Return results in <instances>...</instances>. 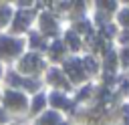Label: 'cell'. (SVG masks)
<instances>
[{"mask_svg": "<svg viewBox=\"0 0 129 125\" xmlns=\"http://www.w3.org/2000/svg\"><path fill=\"white\" fill-rule=\"evenodd\" d=\"M113 67H115V54H113V52H109V54H107V69L111 71Z\"/></svg>", "mask_w": 129, "mask_h": 125, "instance_id": "3957f363", "label": "cell"}, {"mask_svg": "<svg viewBox=\"0 0 129 125\" xmlns=\"http://www.w3.org/2000/svg\"><path fill=\"white\" fill-rule=\"evenodd\" d=\"M119 20H121V24H129V10H125V12H121V16H119Z\"/></svg>", "mask_w": 129, "mask_h": 125, "instance_id": "277c9868", "label": "cell"}, {"mask_svg": "<svg viewBox=\"0 0 129 125\" xmlns=\"http://www.w3.org/2000/svg\"><path fill=\"white\" fill-rule=\"evenodd\" d=\"M85 67H87V69H91V71H95V69H97V65H95L91 58H87V60H85Z\"/></svg>", "mask_w": 129, "mask_h": 125, "instance_id": "5b68a950", "label": "cell"}, {"mask_svg": "<svg viewBox=\"0 0 129 125\" xmlns=\"http://www.w3.org/2000/svg\"><path fill=\"white\" fill-rule=\"evenodd\" d=\"M42 103H44V99H42V97H38V99L34 101V109H40V107H42Z\"/></svg>", "mask_w": 129, "mask_h": 125, "instance_id": "52a82bcc", "label": "cell"}, {"mask_svg": "<svg viewBox=\"0 0 129 125\" xmlns=\"http://www.w3.org/2000/svg\"><path fill=\"white\" fill-rule=\"evenodd\" d=\"M113 32H115V30H113V26H109V24H107V26L103 28V34H107V36H111Z\"/></svg>", "mask_w": 129, "mask_h": 125, "instance_id": "8992f818", "label": "cell"}, {"mask_svg": "<svg viewBox=\"0 0 129 125\" xmlns=\"http://www.w3.org/2000/svg\"><path fill=\"white\" fill-rule=\"evenodd\" d=\"M56 121H58V115H56V113H48V115L42 117L40 123H42V125H52V123H56Z\"/></svg>", "mask_w": 129, "mask_h": 125, "instance_id": "6da1fadb", "label": "cell"}, {"mask_svg": "<svg viewBox=\"0 0 129 125\" xmlns=\"http://www.w3.org/2000/svg\"><path fill=\"white\" fill-rule=\"evenodd\" d=\"M121 56H123V62H125V65H129V50H123V54H121Z\"/></svg>", "mask_w": 129, "mask_h": 125, "instance_id": "ba28073f", "label": "cell"}, {"mask_svg": "<svg viewBox=\"0 0 129 125\" xmlns=\"http://www.w3.org/2000/svg\"><path fill=\"white\" fill-rule=\"evenodd\" d=\"M67 40H69V44H71L73 48H77V46H79V40H77V36H75L73 32H69V34H67Z\"/></svg>", "mask_w": 129, "mask_h": 125, "instance_id": "7a4b0ae2", "label": "cell"}]
</instances>
